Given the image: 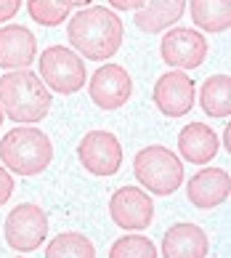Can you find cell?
Masks as SVG:
<instances>
[{
	"instance_id": "9a60e30c",
	"label": "cell",
	"mask_w": 231,
	"mask_h": 258,
	"mask_svg": "<svg viewBox=\"0 0 231 258\" xmlns=\"http://www.w3.org/2000/svg\"><path fill=\"white\" fill-rule=\"evenodd\" d=\"M178 152L191 165H205L218 155V136L205 122H189L178 133Z\"/></svg>"
},
{
	"instance_id": "5b68a950",
	"label": "cell",
	"mask_w": 231,
	"mask_h": 258,
	"mask_svg": "<svg viewBox=\"0 0 231 258\" xmlns=\"http://www.w3.org/2000/svg\"><path fill=\"white\" fill-rule=\"evenodd\" d=\"M40 80L48 85V91L69 96L85 85V64L77 51L51 45L40 53Z\"/></svg>"
},
{
	"instance_id": "5bb4252c",
	"label": "cell",
	"mask_w": 231,
	"mask_h": 258,
	"mask_svg": "<svg viewBox=\"0 0 231 258\" xmlns=\"http://www.w3.org/2000/svg\"><path fill=\"white\" fill-rule=\"evenodd\" d=\"M207 234L197 224H176L162 237V258H205Z\"/></svg>"
},
{
	"instance_id": "d6986e66",
	"label": "cell",
	"mask_w": 231,
	"mask_h": 258,
	"mask_svg": "<svg viewBox=\"0 0 231 258\" xmlns=\"http://www.w3.org/2000/svg\"><path fill=\"white\" fill-rule=\"evenodd\" d=\"M45 258H96V247L85 234L64 232L48 242Z\"/></svg>"
},
{
	"instance_id": "30bf717a",
	"label": "cell",
	"mask_w": 231,
	"mask_h": 258,
	"mask_svg": "<svg viewBox=\"0 0 231 258\" xmlns=\"http://www.w3.org/2000/svg\"><path fill=\"white\" fill-rule=\"evenodd\" d=\"M88 91H91V99L96 107L109 112V109H120L128 104L130 93H133V80L120 64H104L91 78Z\"/></svg>"
},
{
	"instance_id": "7402d4cb",
	"label": "cell",
	"mask_w": 231,
	"mask_h": 258,
	"mask_svg": "<svg viewBox=\"0 0 231 258\" xmlns=\"http://www.w3.org/2000/svg\"><path fill=\"white\" fill-rule=\"evenodd\" d=\"M14 195V176L0 165V205H6Z\"/></svg>"
},
{
	"instance_id": "7a4b0ae2",
	"label": "cell",
	"mask_w": 231,
	"mask_h": 258,
	"mask_svg": "<svg viewBox=\"0 0 231 258\" xmlns=\"http://www.w3.org/2000/svg\"><path fill=\"white\" fill-rule=\"evenodd\" d=\"M53 96L32 70H11L0 78V107L14 122H40Z\"/></svg>"
},
{
	"instance_id": "3957f363",
	"label": "cell",
	"mask_w": 231,
	"mask_h": 258,
	"mask_svg": "<svg viewBox=\"0 0 231 258\" xmlns=\"http://www.w3.org/2000/svg\"><path fill=\"white\" fill-rule=\"evenodd\" d=\"M0 160L16 176H37L53 160L51 139L40 128H14L0 141Z\"/></svg>"
},
{
	"instance_id": "484cf974",
	"label": "cell",
	"mask_w": 231,
	"mask_h": 258,
	"mask_svg": "<svg viewBox=\"0 0 231 258\" xmlns=\"http://www.w3.org/2000/svg\"><path fill=\"white\" fill-rule=\"evenodd\" d=\"M223 144H226V152L231 149V141H228V125H226V133H223Z\"/></svg>"
},
{
	"instance_id": "ac0fdd59",
	"label": "cell",
	"mask_w": 231,
	"mask_h": 258,
	"mask_svg": "<svg viewBox=\"0 0 231 258\" xmlns=\"http://www.w3.org/2000/svg\"><path fill=\"white\" fill-rule=\"evenodd\" d=\"M199 107L210 117H228L231 114V78L228 75H213L202 83Z\"/></svg>"
},
{
	"instance_id": "cb8c5ba5",
	"label": "cell",
	"mask_w": 231,
	"mask_h": 258,
	"mask_svg": "<svg viewBox=\"0 0 231 258\" xmlns=\"http://www.w3.org/2000/svg\"><path fill=\"white\" fill-rule=\"evenodd\" d=\"M112 8H117V11H138V8L146 6V0H109Z\"/></svg>"
},
{
	"instance_id": "7c38bea8",
	"label": "cell",
	"mask_w": 231,
	"mask_h": 258,
	"mask_svg": "<svg viewBox=\"0 0 231 258\" xmlns=\"http://www.w3.org/2000/svg\"><path fill=\"white\" fill-rule=\"evenodd\" d=\"M231 195V176L223 168H205L197 170L186 181V197L199 210H210L223 205Z\"/></svg>"
},
{
	"instance_id": "ffe728a7",
	"label": "cell",
	"mask_w": 231,
	"mask_h": 258,
	"mask_svg": "<svg viewBox=\"0 0 231 258\" xmlns=\"http://www.w3.org/2000/svg\"><path fill=\"white\" fill-rule=\"evenodd\" d=\"M109 258H157V247L143 234H125L112 245Z\"/></svg>"
},
{
	"instance_id": "4316f807",
	"label": "cell",
	"mask_w": 231,
	"mask_h": 258,
	"mask_svg": "<svg viewBox=\"0 0 231 258\" xmlns=\"http://www.w3.org/2000/svg\"><path fill=\"white\" fill-rule=\"evenodd\" d=\"M3 117H6V114H3V107H0V125H3Z\"/></svg>"
},
{
	"instance_id": "6da1fadb",
	"label": "cell",
	"mask_w": 231,
	"mask_h": 258,
	"mask_svg": "<svg viewBox=\"0 0 231 258\" xmlns=\"http://www.w3.org/2000/svg\"><path fill=\"white\" fill-rule=\"evenodd\" d=\"M122 35L125 27L120 16L101 6L77 11L66 27V37H69L72 48L91 61L112 59L122 45Z\"/></svg>"
},
{
	"instance_id": "9c48e42d",
	"label": "cell",
	"mask_w": 231,
	"mask_h": 258,
	"mask_svg": "<svg viewBox=\"0 0 231 258\" xmlns=\"http://www.w3.org/2000/svg\"><path fill=\"white\" fill-rule=\"evenodd\" d=\"M109 213L125 232H143L154 218V203L138 186H122L109 200Z\"/></svg>"
},
{
	"instance_id": "2e32d148",
	"label": "cell",
	"mask_w": 231,
	"mask_h": 258,
	"mask_svg": "<svg viewBox=\"0 0 231 258\" xmlns=\"http://www.w3.org/2000/svg\"><path fill=\"white\" fill-rule=\"evenodd\" d=\"M186 0H146V6L136 11V27L146 35H157L168 30L184 16Z\"/></svg>"
},
{
	"instance_id": "52a82bcc",
	"label": "cell",
	"mask_w": 231,
	"mask_h": 258,
	"mask_svg": "<svg viewBox=\"0 0 231 258\" xmlns=\"http://www.w3.org/2000/svg\"><path fill=\"white\" fill-rule=\"evenodd\" d=\"M77 157L93 176H114L122 165L120 139L109 131H91L77 144Z\"/></svg>"
},
{
	"instance_id": "8fae6325",
	"label": "cell",
	"mask_w": 231,
	"mask_h": 258,
	"mask_svg": "<svg viewBox=\"0 0 231 258\" xmlns=\"http://www.w3.org/2000/svg\"><path fill=\"white\" fill-rule=\"evenodd\" d=\"M154 104L168 117H184L194 107V83L184 70L165 72L154 83Z\"/></svg>"
},
{
	"instance_id": "ba28073f",
	"label": "cell",
	"mask_w": 231,
	"mask_h": 258,
	"mask_svg": "<svg viewBox=\"0 0 231 258\" xmlns=\"http://www.w3.org/2000/svg\"><path fill=\"white\" fill-rule=\"evenodd\" d=\"M162 61L170 64L173 70H197L207 56V40L205 35L189 27H173L170 32L162 35L160 43Z\"/></svg>"
},
{
	"instance_id": "e0dca14e",
	"label": "cell",
	"mask_w": 231,
	"mask_h": 258,
	"mask_svg": "<svg viewBox=\"0 0 231 258\" xmlns=\"http://www.w3.org/2000/svg\"><path fill=\"white\" fill-rule=\"evenodd\" d=\"M189 11L205 32H226L231 27V0H189Z\"/></svg>"
},
{
	"instance_id": "603a6c76",
	"label": "cell",
	"mask_w": 231,
	"mask_h": 258,
	"mask_svg": "<svg viewBox=\"0 0 231 258\" xmlns=\"http://www.w3.org/2000/svg\"><path fill=\"white\" fill-rule=\"evenodd\" d=\"M22 8V0H0V22H8L14 19Z\"/></svg>"
},
{
	"instance_id": "8992f818",
	"label": "cell",
	"mask_w": 231,
	"mask_h": 258,
	"mask_svg": "<svg viewBox=\"0 0 231 258\" xmlns=\"http://www.w3.org/2000/svg\"><path fill=\"white\" fill-rule=\"evenodd\" d=\"M3 234H6V242L11 245L14 250L32 253L45 242V237H48V216L37 205L22 203L8 213Z\"/></svg>"
},
{
	"instance_id": "277c9868",
	"label": "cell",
	"mask_w": 231,
	"mask_h": 258,
	"mask_svg": "<svg viewBox=\"0 0 231 258\" xmlns=\"http://www.w3.org/2000/svg\"><path fill=\"white\" fill-rule=\"evenodd\" d=\"M133 173H136L138 184L146 192H154L160 197L178 192L181 184H184V165H181V160L160 144L143 147L133 157Z\"/></svg>"
},
{
	"instance_id": "4fadbf2b",
	"label": "cell",
	"mask_w": 231,
	"mask_h": 258,
	"mask_svg": "<svg viewBox=\"0 0 231 258\" xmlns=\"http://www.w3.org/2000/svg\"><path fill=\"white\" fill-rule=\"evenodd\" d=\"M37 40L32 30L22 24H8L0 30V67L3 70H27L35 61Z\"/></svg>"
},
{
	"instance_id": "d4e9b609",
	"label": "cell",
	"mask_w": 231,
	"mask_h": 258,
	"mask_svg": "<svg viewBox=\"0 0 231 258\" xmlns=\"http://www.w3.org/2000/svg\"><path fill=\"white\" fill-rule=\"evenodd\" d=\"M56 3H61V6H66V8H74V6H88L91 0H56Z\"/></svg>"
},
{
	"instance_id": "44dd1931",
	"label": "cell",
	"mask_w": 231,
	"mask_h": 258,
	"mask_svg": "<svg viewBox=\"0 0 231 258\" xmlns=\"http://www.w3.org/2000/svg\"><path fill=\"white\" fill-rule=\"evenodd\" d=\"M27 11L43 27H59L69 19V8L56 3V0H27Z\"/></svg>"
}]
</instances>
